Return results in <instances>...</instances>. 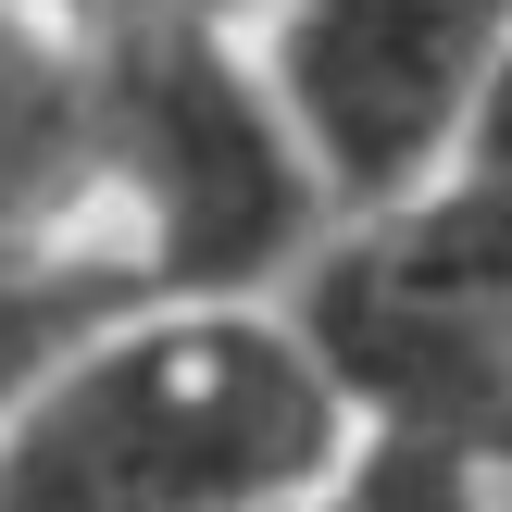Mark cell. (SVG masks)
<instances>
[{
	"instance_id": "cell-1",
	"label": "cell",
	"mask_w": 512,
	"mask_h": 512,
	"mask_svg": "<svg viewBox=\"0 0 512 512\" xmlns=\"http://www.w3.org/2000/svg\"><path fill=\"white\" fill-rule=\"evenodd\" d=\"M350 438L275 300H125L0 413V512H288Z\"/></svg>"
},
{
	"instance_id": "cell-6",
	"label": "cell",
	"mask_w": 512,
	"mask_h": 512,
	"mask_svg": "<svg viewBox=\"0 0 512 512\" xmlns=\"http://www.w3.org/2000/svg\"><path fill=\"white\" fill-rule=\"evenodd\" d=\"M163 13H213V25H263V0H163Z\"/></svg>"
},
{
	"instance_id": "cell-5",
	"label": "cell",
	"mask_w": 512,
	"mask_h": 512,
	"mask_svg": "<svg viewBox=\"0 0 512 512\" xmlns=\"http://www.w3.org/2000/svg\"><path fill=\"white\" fill-rule=\"evenodd\" d=\"M125 300H150V288H138V263L100 250V238L88 250H13V263H0V413L63 363L100 313H125Z\"/></svg>"
},
{
	"instance_id": "cell-2",
	"label": "cell",
	"mask_w": 512,
	"mask_h": 512,
	"mask_svg": "<svg viewBox=\"0 0 512 512\" xmlns=\"http://www.w3.org/2000/svg\"><path fill=\"white\" fill-rule=\"evenodd\" d=\"M88 50V163L100 238L150 300H275L325 238V188L263 88L250 25L163 13V0H75Z\"/></svg>"
},
{
	"instance_id": "cell-3",
	"label": "cell",
	"mask_w": 512,
	"mask_h": 512,
	"mask_svg": "<svg viewBox=\"0 0 512 512\" xmlns=\"http://www.w3.org/2000/svg\"><path fill=\"white\" fill-rule=\"evenodd\" d=\"M512 0H263L250 50L325 213H388L463 150Z\"/></svg>"
},
{
	"instance_id": "cell-7",
	"label": "cell",
	"mask_w": 512,
	"mask_h": 512,
	"mask_svg": "<svg viewBox=\"0 0 512 512\" xmlns=\"http://www.w3.org/2000/svg\"><path fill=\"white\" fill-rule=\"evenodd\" d=\"M500 475H512V450H500Z\"/></svg>"
},
{
	"instance_id": "cell-4",
	"label": "cell",
	"mask_w": 512,
	"mask_h": 512,
	"mask_svg": "<svg viewBox=\"0 0 512 512\" xmlns=\"http://www.w3.org/2000/svg\"><path fill=\"white\" fill-rule=\"evenodd\" d=\"M88 238H100V163H88L75 0H0V263L13 250H88Z\"/></svg>"
}]
</instances>
